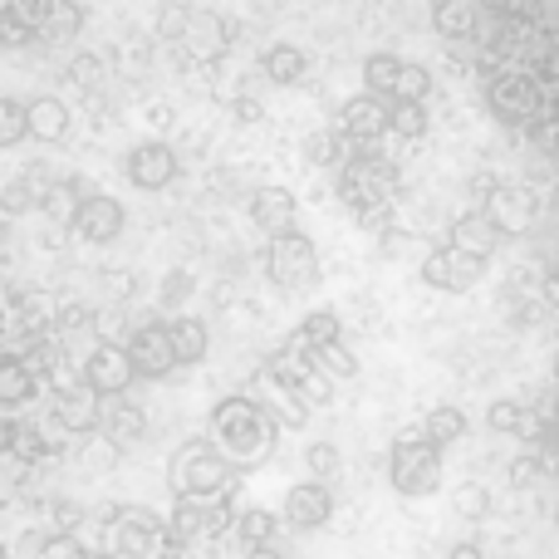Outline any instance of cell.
<instances>
[{"mask_svg":"<svg viewBox=\"0 0 559 559\" xmlns=\"http://www.w3.org/2000/svg\"><path fill=\"white\" fill-rule=\"evenodd\" d=\"M69 123H74V118H69L64 98H55V94L29 98V138H35V143H64Z\"/></svg>","mask_w":559,"mask_h":559,"instance_id":"cell-16","label":"cell"},{"mask_svg":"<svg viewBox=\"0 0 559 559\" xmlns=\"http://www.w3.org/2000/svg\"><path fill=\"white\" fill-rule=\"evenodd\" d=\"M251 222H255V231H265L271 241L295 236V222H299L295 192H289V187H255L251 192Z\"/></svg>","mask_w":559,"mask_h":559,"instance_id":"cell-10","label":"cell"},{"mask_svg":"<svg viewBox=\"0 0 559 559\" xmlns=\"http://www.w3.org/2000/svg\"><path fill=\"white\" fill-rule=\"evenodd\" d=\"M305 472H309V481L329 486L338 472H344V452H338L334 442H309L305 447Z\"/></svg>","mask_w":559,"mask_h":559,"instance_id":"cell-27","label":"cell"},{"mask_svg":"<svg viewBox=\"0 0 559 559\" xmlns=\"http://www.w3.org/2000/svg\"><path fill=\"white\" fill-rule=\"evenodd\" d=\"M501 222H496L491 212H472V216H462V222L452 226V246L456 251H466V255H476V261H486V255L501 246Z\"/></svg>","mask_w":559,"mask_h":559,"instance_id":"cell-15","label":"cell"},{"mask_svg":"<svg viewBox=\"0 0 559 559\" xmlns=\"http://www.w3.org/2000/svg\"><path fill=\"white\" fill-rule=\"evenodd\" d=\"M39 246H45V251H59V246H64V231H59V226H49L45 241H39Z\"/></svg>","mask_w":559,"mask_h":559,"instance_id":"cell-47","label":"cell"},{"mask_svg":"<svg viewBox=\"0 0 559 559\" xmlns=\"http://www.w3.org/2000/svg\"><path fill=\"white\" fill-rule=\"evenodd\" d=\"M261 69H265V79L271 84H305V74H309V59H305V49L299 45H289V39H280V45L265 49V59H261Z\"/></svg>","mask_w":559,"mask_h":559,"instance_id":"cell-18","label":"cell"},{"mask_svg":"<svg viewBox=\"0 0 559 559\" xmlns=\"http://www.w3.org/2000/svg\"><path fill=\"white\" fill-rule=\"evenodd\" d=\"M45 20H49V35H64V29L74 35L84 15H79V10H64V5H45Z\"/></svg>","mask_w":559,"mask_h":559,"instance_id":"cell-40","label":"cell"},{"mask_svg":"<svg viewBox=\"0 0 559 559\" xmlns=\"http://www.w3.org/2000/svg\"><path fill=\"white\" fill-rule=\"evenodd\" d=\"M98 417H104V397L94 388H69V393L55 397V423L64 432H94Z\"/></svg>","mask_w":559,"mask_h":559,"instance_id":"cell-14","label":"cell"},{"mask_svg":"<svg viewBox=\"0 0 559 559\" xmlns=\"http://www.w3.org/2000/svg\"><path fill=\"white\" fill-rule=\"evenodd\" d=\"M427 88H432V74L423 64H403V79L393 88V104H423Z\"/></svg>","mask_w":559,"mask_h":559,"instance_id":"cell-31","label":"cell"},{"mask_svg":"<svg viewBox=\"0 0 559 559\" xmlns=\"http://www.w3.org/2000/svg\"><path fill=\"white\" fill-rule=\"evenodd\" d=\"M393 133L397 138H423L427 133V108L423 104H393Z\"/></svg>","mask_w":559,"mask_h":559,"instance_id":"cell-34","label":"cell"},{"mask_svg":"<svg viewBox=\"0 0 559 559\" xmlns=\"http://www.w3.org/2000/svg\"><path fill=\"white\" fill-rule=\"evenodd\" d=\"M133 378H138V368H133V358H128V348L123 344H98L94 354L84 358V388H94L98 397H123L128 388H133Z\"/></svg>","mask_w":559,"mask_h":559,"instance_id":"cell-5","label":"cell"},{"mask_svg":"<svg viewBox=\"0 0 559 559\" xmlns=\"http://www.w3.org/2000/svg\"><path fill=\"white\" fill-rule=\"evenodd\" d=\"M231 481V462L216 452V442L197 437V442L177 447L173 462H167V486H173L177 501H202V496L226 491Z\"/></svg>","mask_w":559,"mask_h":559,"instance_id":"cell-2","label":"cell"},{"mask_svg":"<svg viewBox=\"0 0 559 559\" xmlns=\"http://www.w3.org/2000/svg\"><path fill=\"white\" fill-rule=\"evenodd\" d=\"M0 559H5V545H0Z\"/></svg>","mask_w":559,"mask_h":559,"instance_id":"cell-52","label":"cell"},{"mask_svg":"<svg viewBox=\"0 0 559 559\" xmlns=\"http://www.w3.org/2000/svg\"><path fill=\"white\" fill-rule=\"evenodd\" d=\"M334 128L348 138V143L383 138L388 128H393V104H388V98H373V94H358V98H348V104L338 108V123Z\"/></svg>","mask_w":559,"mask_h":559,"instance_id":"cell-9","label":"cell"},{"mask_svg":"<svg viewBox=\"0 0 559 559\" xmlns=\"http://www.w3.org/2000/svg\"><path fill=\"white\" fill-rule=\"evenodd\" d=\"M167 559H182V555H177V550H173V555H167Z\"/></svg>","mask_w":559,"mask_h":559,"instance_id":"cell-51","label":"cell"},{"mask_svg":"<svg viewBox=\"0 0 559 559\" xmlns=\"http://www.w3.org/2000/svg\"><path fill=\"white\" fill-rule=\"evenodd\" d=\"M187 25H192V10L187 5H163L157 10V35L163 39H173L177 29H187Z\"/></svg>","mask_w":559,"mask_h":559,"instance_id":"cell-38","label":"cell"},{"mask_svg":"<svg viewBox=\"0 0 559 559\" xmlns=\"http://www.w3.org/2000/svg\"><path fill=\"white\" fill-rule=\"evenodd\" d=\"M45 192L49 187H39L35 177H15V182L0 187V212H5L10 222L25 216V212H45Z\"/></svg>","mask_w":559,"mask_h":559,"instance_id":"cell-23","label":"cell"},{"mask_svg":"<svg viewBox=\"0 0 559 559\" xmlns=\"http://www.w3.org/2000/svg\"><path fill=\"white\" fill-rule=\"evenodd\" d=\"M314 364H319V373L329 378V383H338V378H354L358 373V358L348 354V348H324V354H314Z\"/></svg>","mask_w":559,"mask_h":559,"instance_id":"cell-32","label":"cell"},{"mask_svg":"<svg viewBox=\"0 0 559 559\" xmlns=\"http://www.w3.org/2000/svg\"><path fill=\"white\" fill-rule=\"evenodd\" d=\"M123 226H128L123 202H118V197H108V192H98V197H88V202H84L74 231L84 236L88 246H114L118 236H123Z\"/></svg>","mask_w":559,"mask_h":559,"instance_id":"cell-12","label":"cell"},{"mask_svg":"<svg viewBox=\"0 0 559 559\" xmlns=\"http://www.w3.org/2000/svg\"><path fill=\"white\" fill-rule=\"evenodd\" d=\"M246 559H285V555H280V550H275V545H261V550H251V555H246Z\"/></svg>","mask_w":559,"mask_h":559,"instance_id":"cell-48","label":"cell"},{"mask_svg":"<svg viewBox=\"0 0 559 559\" xmlns=\"http://www.w3.org/2000/svg\"><path fill=\"white\" fill-rule=\"evenodd\" d=\"M104 289L114 299H133L138 295V280H133V271H108L104 275Z\"/></svg>","mask_w":559,"mask_h":559,"instance_id":"cell-42","label":"cell"},{"mask_svg":"<svg viewBox=\"0 0 559 559\" xmlns=\"http://www.w3.org/2000/svg\"><path fill=\"white\" fill-rule=\"evenodd\" d=\"M167 545H173V535H167L163 521H153V515H123L114 535V559H167L173 555Z\"/></svg>","mask_w":559,"mask_h":559,"instance_id":"cell-6","label":"cell"},{"mask_svg":"<svg viewBox=\"0 0 559 559\" xmlns=\"http://www.w3.org/2000/svg\"><path fill=\"white\" fill-rule=\"evenodd\" d=\"M128 358H133L138 378H167L177 368V354H173V338H167V324H138L128 334Z\"/></svg>","mask_w":559,"mask_h":559,"instance_id":"cell-8","label":"cell"},{"mask_svg":"<svg viewBox=\"0 0 559 559\" xmlns=\"http://www.w3.org/2000/svg\"><path fill=\"white\" fill-rule=\"evenodd\" d=\"M462 432H466V413L462 407H432L427 413V423H423V437L442 452V447H452V442H462Z\"/></svg>","mask_w":559,"mask_h":559,"instance_id":"cell-25","label":"cell"},{"mask_svg":"<svg viewBox=\"0 0 559 559\" xmlns=\"http://www.w3.org/2000/svg\"><path fill=\"white\" fill-rule=\"evenodd\" d=\"M88 559H114V555H94V550H88Z\"/></svg>","mask_w":559,"mask_h":559,"instance_id":"cell-50","label":"cell"},{"mask_svg":"<svg viewBox=\"0 0 559 559\" xmlns=\"http://www.w3.org/2000/svg\"><path fill=\"white\" fill-rule=\"evenodd\" d=\"M39 559H88V550L74 540V535H49V545Z\"/></svg>","mask_w":559,"mask_h":559,"instance_id":"cell-39","label":"cell"},{"mask_svg":"<svg viewBox=\"0 0 559 559\" xmlns=\"http://www.w3.org/2000/svg\"><path fill=\"white\" fill-rule=\"evenodd\" d=\"M177 153L167 143H138L133 153H128V182L138 187V192H167V187L177 182Z\"/></svg>","mask_w":559,"mask_h":559,"instance_id":"cell-7","label":"cell"},{"mask_svg":"<svg viewBox=\"0 0 559 559\" xmlns=\"http://www.w3.org/2000/svg\"><path fill=\"white\" fill-rule=\"evenodd\" d=\"M231 114H236V123H261V118H265V104H261V98H236Z\"/></svg>","mask_w":559,"mask_h":559,"instance_id":"cell-44","label":"cell"},{"mask_svg":"<svg viewBox=\"0 0 559 559\" xmlns=\"http://www.w3.org/2000/svg\"><path fill=\"white\" fill-rule=\"evenodd\" d=\"M197 289V280L187 275V271H167V280H163V289H157V299H163L167 309H177V305H187V295Z\"/></svg>","mask_w":559,"mask_h":559,"instance_id":"cell-35","label":"cell"},{"mask_svg":"<svg viewBox=\"0 0 559 559\" xmlns=\"http://www.w3.org/2000/svg\"><path fill=\"white\" fill-rule=\"evenodd\" d=\"M305 163L314 167H334V163H348V138L338 128H319V133L305 138Z\"/></svg>","mask_w":559,"mask_h":559,"instance_id":"cell-26","label":"cell"},{"mask_svg":"<svg viewBox=\"0 0 559 559\" xmlns=\"http://www.w3.org/2000/svg\"><path fill=\"white\" fill-rule=\"evenodd\" d=\"M202 531H212V511H206L202 501H177L173 515H167V535H173V545L197 540Z\"/></svg>","mask_w":559,"mask_h":559,"instance_id":"cell-24","label":"cell"},{"mask_svg":"<svg viewBox=\"0 0 559 559\" xmlns=\"http://www.w3.org/2000/svg\"><path fill=\"white\" fill-rule=\"evenodd\" d=\"M388 481L403 496H427L442 481V452H437L427 437H403L388 456Z\"/></svg>","mask_w":559,"mask_h":559,"instance_id":"cell-3","label":"cell"},{"mask_svg":"<svg viewBox=\"0 0 559 559\" xmlns=\"http://www.w3.org/2000/svg\"><path fill=\"white\" fill-rule=\"evenodd\" d=\"M69 79H74L79 88H98V79H108L104 55H74L69 59Z\"/></svg>","mask_w":559,"mask_h":559,"instance_id":"cell-33","label":"cell"},{"mask_svg":"<svg viewBox=\"0 0 559 559\" xmlns=\"http://www.w3.org/2000/svg\"><path fill=\"white\" fill-rule=\"evenodd\" d=\"M432 20H437V29H442L447 39H462L466 29H472V20H476V10L466 5V0H442V5L432 10Z\"/></svg>","mask_w":559,"mask_h":559,"instance_id":"cell-29","label":"cell"},{"mask_svg":"<svg viewBox=\"0 0 559 559\" xmlns=\"http://www.w3.org/2000/svg\"><path fill=\"white\" fill-rule=\"evenodd\" d=\"M486 423H491L496 432H521V427H525V413H521V403H496L491 413H486Z\"/></svg>","mask_w":559,"mask_h":559,"instance_id":"cell-36","label":"cell"},{"mask_svg":"<svg viewBox=\"0 0 559 559\" xmlns=\"http://www.w3.org/2000/svg\"><path fill=\"white\" fill-rule=\"evenodd\" d=\"M275 432H280V417L255 403V397H226V403L212 407V437L226 462H261V456H271Z\"/></svg>","mask_w":559,"mask_h":559,"instance_id":"cell-1","label":"cell"},{"mask_svg":"<svg viewBox=\"0 0 559 559\" xmlns=\"http://www.w3.org/2000/svg\"><path fill=\"white\" fill-rule=\"evenodd\" d=\"M29 138V104L0 98V147H20Z\"/></svg>","mask_w":559,"mask_h":559,"instance_id":"cell-28","label":"cell"},{"mask_svg":"<svg viewBox=\"0 0 559 559\" xmlns=\"http://www.w3.org/2000/svg\"><path fill=\"white\" fill-rule=\"evenodd\" d=\"M35 368L20 364V358H0V407L5 413H15V407H25L29 397H35Z\"/></svg>","mask_w":559,"mask_h":559,"instance_id":"cell-19","label":"cell"},{"mask_svg":"<svg viewBox=\"0 0 559 559\" xmlns=\"http://www.w3.org/2000/svg\"><path fill=\"white\" fill-rule=\"evenodd\" d=\"M338 344V314L334 309H314V314H305V324L295 329V338H289V348H314V354H324V348Z\"/></svg>","mask_w":559,"mask_h":559,"instance_id":"cell-20","label":"cell"},{"mask_svg":"<svg viewBox=\"0 0 559 559\" xmlns=\"http://www.w3.org/2000/svg\"><path fill=\"white\" fill-rule=\"evenodd\" d=\"M265 271L280 289H309L319 280V251L309 236H280V241L265 246Z\"/></svg>","mask_w":559,"mask_h":559,"instance_id":"cell-4","label":"cell"},{"mask_svg":"<svg viewBox=\"0 0 559 559\" xmlns=\"http://www.w3.org/2000/svg\"><path fill=\"white\" fill-rule=\"evenodd\" d=\"M15 437H20V423L0 417V452H15Z\"/></svg>","mask_w":559,"mask_h":559,"instance_id":"cell-45","label":"cell"},{"mask_svg":"<svg viewBox=\"0 0 559 559\" xmlns=\"http://www.w3.org/2000/svg\"><path fill=\"white\" fill-rule=\"evenodd\" d=\"M280 515H285V525H295V531H319V525L334 515V496H329V486H319V481H299L285 491Z\"/></svg>","mask_w":559,"mask_h":559,"instance_id":"cell-13","label":"cell"},{"mask_svg":"<svg viewBox=\"0 0 559 559\" xmlns=\"http://www.w3.org/2000/svg\"><path fill=\"white\" fill-rule=\"evenodd\" d=\"M79 521H84V511H79L74 501H59V506H55V525H59V535H74V531H79Z\"/></svg>","mask_w":559,"mask_h":559,"instance_id":"cell-43","label":"cell"},{"mask_svg":"<svg viewBox=\"0 0 559 559\" xmlns=\"http://www.w3.org/2000/svg\"><path fill=\"white\" fill-rule=\"evenodd\" d=\"M481 265L486 261H476V255L456 251V246H442V251H432L423 261V280L432 289H452V295H462V289H472L476 280H481Z\"/></svg>","mask_w":559,"mask_h":559,"instance_id":"cell-11","label":"cell"},{"mask_svg":"<svg viewBox=\"0 0 559 559\" xmlns=\"http://www.w3.org/2000/svg\"><path fill=\"white\" fill-rule=\"evenodd\" d=\"M15 456H25V462L45 456V437H39V427H20V437H15Z\"/></svg>","mask_w":559,"mask_h":559,"instance_id":"cell-41","label":"cell"},{"mask_svg":"<svg viewBox=\"0 0 559 559\" xmlns=\"http://www.w3.org/2000/svg\"><path fill=\"white\" fill-rule=\"evenodd\" d=\"M397 79H403V59H397V55L378 49V55H368V59H364V94L388 98V104H393Z\"/></svg>","mask_w":559,"mask_h":559,"instance_id":"cell-22","label":"cell"},{"mask_svg":"<svg viewBox=\"0 0 559 559\" xmlns=\"http://www.w3.org/2000/svg\"><path fill=\"white\" fill-rule=\"evenodd\" d=\"M167 338H173L177 364H202L206 348H212V334H206V324H202L197 314H177V319H167Z\"/></svg>","mask_w":559,"mask_h":559,"instance_id":"cell-17","label":"cell"},{"mask_svg":"<svg viewBox=\"0 0 559 559\" xmlns=\"http://www.w3.org/2000/svg\"><path fill=\"white\" fill-rule=\"evenodd\" d=\"M236 531H241V540L251 545V550H261V545H271V535H275V515L261 511V506H246Z\"/></svg>","mask_w":559,"mask_h":559,"instance_id":"cell-30","label":"cell"},{"mask_svg":"<svg viewBox=\"0 0 559 559\" xmlns=\"http://www.w3.org/2000/svg\"><path fill=\"white\" fill-rule=\"evenodd\" d=\"M452 559H481V545H476V540H462V545L452 550Z\"/></svg>","mask_w":559,"mask_h":559,"instance_id":"cell-46","label":"cell"},{"mask_svg":"<svg viewBox=\"0 0 559 559\" xmlns=\"http://www.w3.org/2000/svg\"><path fill=\"white\" fill-rule=\"evenodd\" d=\"M143 437H147V417L138 413L133 403L118 397L114 413H108V447H114V452H128V447H138Z\"/></svg>","mask_w":559,"mask_h":559,"instance_id":"cell-21","label":"cell"},{"mask_svg":"<svg viewBox=\"0 0 559 559\" xmlns=\"http://www.w3.org/2000/svg\"><path fill=\"white\" fill-rule=\"evenodd\" d=\"M486 506H491V496H486L481 486H462V491H456V511H462L466 521H481Z\"/></svg>","mask_w":559,"mask_h":559,"instance_id":"cell-37","label":"cell"},{"mask_svg":"<svg viewBox=\"0 0 559 559\" xmlns=\"http://www.w3.org/2000/svg\"><path fill=\"white\" fill-rule=\"evenodd\" d=\"M5 241H10V216L0 212V246H5Z\"/></svg>","mask_w":559,"mask_h":559,"instance_id":"cell-49","label":"cell"}]
</instances>
